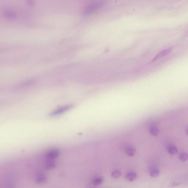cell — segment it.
I'll list each match as a JSON object with an SVG mask.
<instances>
[{
	"label": "cell",
	"mask_w": 188,
	"mask_h": 188,
	"mask_svg": "<svg viewBox=\"0 0 188 188\" xmlns=\"http://www.w3.org/2000/svg\"><path fill=\"white\" fill-rule=\"evenodd\" d=\"M121 175V172L120 171L115 170L112 173L111 176L112 177L114 178H120Z\"/></svg>",
	"instance_id": "obj_13"
},
{
	"label": "cell",
	"mask_w": 188,
	"mask_h": 188,
	"mask_svg": "<svg viewBox=\"0 0 188 188\" xmlns=\"http://www.w3.org/2000/svg\"><path fill=\"white\" fill-rule=\"evenodd\" d=\"M150 174L152 177L156 178L159 176L160 171L158 169L156 168H153L151 170Z\"/></svg>",
	"instance_id": "obj_11"
},
{
	"label": "cell",
	"mask_w": 188,
	"mask_h": 188,
	"mask_svg": "<svg viewBox=\"0 0 188 188\" xmlns=\"http://www.w3.org/2000/svg\"><path fill=\"white\" fill-rule=\"evenodd\" d=\"M125 152L127 155L132 157L135 155L136 150L134 147L132 146H129L126 149Z\"/></svg>",
	"instance_id": "obj_7"
},
{
	"label": "cell",
	"mask_w": 188,
	"mask_h": 188,
	"mask_svg": "<svg viewBox=\"0 0 188 188\" xmlns=\"http://www.w3.org/2000/svg\"><path fill=\"white\" fill-rule=\"evenodd\" d=\"M60 152L57 149L50 150L46 153V157L47 158L50 160H53L57 158L60 155Z\"/></svg>",
	"instance_id": "obj_3"
},
{
	"label": "cell",
	"mask_w": 188,
	"mask_h": 188,
	"mask_svg": "<svg viewBox=\"0 0 188 188\" xmlns=\"http://www.w3.org/2000/svg\"><path fill=\"white\" fill-rule=\"evenodd\" d=\"M47 180V178L44 175H40L38 177L36 180V182L37 183H43L46 182Z\"/></svg>",
	"instance_id": "obj_12"
},
{
	"label": "cell",
	"mask_w": 188,
	"mask_h": 188,
	"mask_svg": "<svg viewBox=\"0 0 188 188\" xmlns=\"http://www.w3.org/2000/svg\"><path fill=\"white\" fill-rule=\"evenodd\" d=\"M56 166V164L55 162H49L48 163L46 166V168L48 169H51L55 168Z\"/></svg>",
	"instance_id": "obj_15"
},
{
	"label": "cell",
	"mask_w": 188,
	"mask_h": 188,
	"mask_svg": "<svg viewBox=\"0 0 188 188\" xmlns=\"http://www.w3.org/2000/svg\"><path fill=\"white\" fill-rule=\"evenodd\" d=\"M137 174L134 172H130L127 173L125 176V178L130 181H133L137 178Z\"/></svg>",
	"instance_id": "obj_5"
},
{
	"label": "cell",
	"mask_w": 188,
	"mask_h": 188,
	"mask_svg": "<svg viewBox=\"0 0 188 188\" xmlns=\"http://www.w3.org/2000/svg\"><path fill=\"white\" fill-rule=\"evenodd\" d=\"M186 132L187 134L188 135V127H187V129H186Z\"/></svg>",
	"instance_id": "obj_17"
},
{
	"label": "cell",
	"mask_w": 188,
	"mask_h": 188,
	"mask_svg": "<svg viewBox=\"0 0 188 188\" xmlns=\"http://www.w3.org/2000/svg\"><path fill=\"white\" fill-rule=\"evenodd\" d=\"M179 158L181 161H185L188 159V154L187 153L183 152L180 155Z\"/></svg>",
	"instance_id": "obj_14"
},
{
	"label": "cell",
	"mask_w": 188,
	"mask_h": 188,
	"mask_svg": "<svg viewBox=\"0 0 188 188\" xmlns=\"http://www.w3.org/2000/svg\"><path fill=\"white\" fill-rule=\"evenodd\" d=\"M172 50V48H169L164 50L163 51H161L160 53L157 54V56L152 60V61H155V60H157L159 58L167 56L171 52Z\"/></svg>",
	"instance_id": "obj_4"
},
{
	"label": "cell",
	"mask_w": 188,
	"mask_h": 188,
	"mask_svg": "<svg viewBox=\"0 0 188 188\" xmlns=\"http://www.w3.org/2000/svg\"><path fill=\"white\" fill-rule=\"evenodd\" d=\"M103 181L104 179L103 178L98 177L94 179L92 183H93V184L95 186H99L102 184V183L103 182Z\"/></svg>",
	"instance_id": "obj_9"
},
{
	"label": "cell",
	"mask_w": 188,
	"mask_h": 188,
	"mask_svg": "<svg viewBox=\"0 0 188 188\" xmlns=\"http://www.w3.org/2000/svg\"><path fill=\"white\" fill-rule=\"evenodd\" d=\"M27 3L28 5L30 6H33L35 4L33 0H27Z\"/></svg>",
	"instance_id": "obj_16"
},
{
	"label": "cell",
	"mask_w": 188,
	"mask_h": 188,
	"mask_svg": "<svg viewBox=\"0 0 188 188\" xmlns=\"http://www.w3.org/2000/svg\"><path fill=\"white\" fill-rule=\"evenodd\" d=\"M150 133L152 135L157 136L159 133V128L157 126L152 125L151 126L149 129Z\"/></svg>",
	"instance_id": "obj_6"
},
{
	"label": "cell",
	"mask_w": 188,
	"mask_h": 188,
	"mask_svg": "<svg viewBox=\"0 0 188 188\" xmlns=\"http://www.w3.org/2000/svg\"><path fill=\"white\" fill-rule=\"evenodd\" d=\"M104 3L103 1H97L87 6L84 11V16H90L97 11L103 6Z\"/></svg>",
	"instance_id": "obj_1"
},
{
	"label": "cell",
	"mask_w": 188,
	"mask_h": 188,
	"mask_svg": "<svg viewBox=\"0 0 188 188\" xmlns=\"http://www.w3.org/2000/svg\"><path fill=\"white\" fill-rule=\"evenodd\" d=\"M73 105H66L63 107H60V108L51 112V113L50 114V116H55L59 115L61 114L64 113L65 112H66L67 111H68V110H70L71 108H73Z\"/></svg>",
	"instance_id": "obj_2"
},
{
	"label": "cell",
	"mask_w": 188,
	"mask_h": 188,
	"mask_svg": "<svg viewBox=\"0 0 188 188\" xmlns=\"http://www.w3.org/2000/svg\"><path fill=\"white\" fill-rule=\"evenodd\" d=\"M168 151L170 154L174 155L178 152V150L175 145H170L168 146Z\"/></svg>",
	"instance_id": "obj_10"
},
{
	"label": "cell",
	"mask_w": 188,
	"mask_h": 188,
	"mask_svg": "<svg viewBox=\"0 0 188 188\" xmlns=\"http://www.w3.org/2000/svg\"><path fill=\"white\" fill-rule=\"evenodd\" d=\"M4 16L6 18L10 19H13L16 17V14L14 12L11 11L7 10L4 12Z\"/></svg>",
	"instance_id": "obj_8"
}]
</instances>
